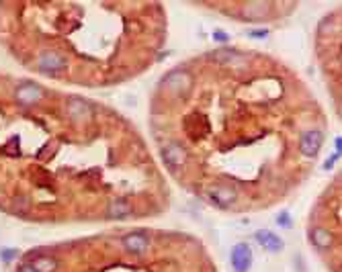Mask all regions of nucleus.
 <instances>
[{"mask_svg":"<svg viewBox=\"0 0 342 272\" xmlns=\"http://www.w3.org/2000/svg\"><path fill=\"white\" fill-rule=\"evenodd\" d=\"M205 197L211 205L219 207V209H230L236 201H238V192L232 186L225 184H211L205 188Z\"/></svg>","mask_w":342,"mask_h":272,"instance_id":"1","label":"nucleus"},{"mask_svg":"<svg viewBox=\"0 0 342 272\" xmlns=\"http://www.w3.org/2000/svg\"><path fill=\"white\" fill-rule=\"evenodd\" d=\"M66 66H68V60H66L62 53L53 51V49L41 51V53L37 55V68H39V72H43V74H49V76L60 74L62 70H66Z\"/></svg>","mask_w":342,"mask_h":272,"instance_id":"2","label":"nucleus"},{"mask_svg":"<svg viewBox=\"0 0 342 272\" xmlns=\"http://www.w3.org/2000/svg\"><path fill=\"white\" fill-rule=\"evenodd\" d=\"M41 99H43V90L33 82H23L14 90V101L21 107H35L37 103H41Z\"/></svg>","mask_w":342,"mask_h":272,"instance_id":"3","label":"nucleus"},{"mask_svg":"<svg viewBox=\"0 0 342 272\" xmlns=\"http://www.w3.org/2000/svg\"><path fill=\"white\" fill-rule=\"evenodd\" d=\"M320 147H322V131L310 129V131H303V133H301V139H299V149H301V153H306L308 158H314V156H318Z\"/></svg>","mask_w":342,"mask_h":272,"instance_id":"4","label":"nucleus"},{"mask_svg":"<svg viewBox=\"0 0 342 272\" xmlns=\"http://www.w3.org/2000/svg\"><path fill=\"white\" fill-rule=\"evenodd\" d=\"M232 266L236 272H248L252 266V250L246 244H238L232 250Z\"/></svg>","mask_w":342,"mask_h":272,"instance_id":"5","label":"nucleus"},{"mask_svg":"<svg viewBox=\"0 0 342 272\" xmlns=\"http://www.w3.org/2000/svg\"><path fill=\"white\" fill-rule=\"evenodd\" d=\"M160 153H162V160L168 164V168H172V170H180L184 166L186 156H184V149L178 143H166V145H162Z\"/></svg>","mask_w":342,"mask_h":272,"instance_id":"6","label":"nucleus"},{"mask_svg":"<svg viewBox=\"0 0 342 272\" xmlns=\"http://www.w3.org/2000/svg\"><path fill=\"white\" fill-rule=\"evenodd\" d=\"M66 113L74 121H86L92 115V107L86 101H82V99H70L66 103Z\"/></svg>","mask_w":342,"mask_h":272,"instance_id":"7","label":"nucleus"},{"mask_svg":"<svg viewBox=\"0 0 342 272\" xmlns=\"http://www.w3.org/2000/svg\"><path fill=\"white\" fill-rule=\"evenodd\" d=\"M123 248H125V252L134 254V256L146 254V250H148V238H146L142 231L127 234V236L123 238Z\"/></svg>","mask_w":342,"mask_h":272,"instance_id":"8","label":"nucleus"},{"mask_svg":"<svg viewBox=\"0 0 342 272\" xmlns=\"http://www.w3.org/2000/svg\"><path fill=\"white\" fill-rule=\"evenodd\" d=\"M166 86L170 88L174 94H180V92H186L191 88V76L184 72V70H174L170 72L166 78H164Z\"/></svg>","mask_w":342,"mask_h":272,"instance_id":"9","label":"nucleus"},{"mask_svg":"<svg viewBox=\"0 0 342 272\" xmlns=\"http://www.w3.org/2000/svg\"><path fill=\"white\" fill-rule=\"evenodd\" d=\"M256 242L267 250V252H281L283 250V240L277 236V234H273V231H269V229H260V231H256Z\"/></svg>","mask_w":342,"mask_h":272,"instance_id":"10","label":"nucleus"},{"mask_svg":"<svg viewBox=\"0 0 342 272\" xmlns=\"http://www.w3.org/2000/svg\"><path fill=\"white\" fill-rule=\"evenodd\" d=\"M310 240H312L314 246H318V248H330L332 242H334L332 234H330L328 229H324V227H314V229L310 231Z\"/></svg>","mask_w":342,"mask_h":272,"instance_id":"11","label":"nucleus"},{"mask_svg":"<svg viewBox=\"0 0 342 272\" xmlns=\"http://www.w3.org/2000/svg\"><path fill=\"white\" fill-rule=\"evenodd\" d=\"M31 266L35 268V272H53L58 268V260L51 258V256H39V258L33 260Z\"/></svg>","mask_w":342,"mask_h":272,"instance_id":"12","label":"nucleus"},{"mask_svg":"<svg viewBox=\"0 0 342 272\" xmlns=\"http://www.w3.org/2000/svg\"><path fill=\"white\" fill-rule=\"evenodd\" d=\"M129 211H131V207L125 201H113L109 205V217L111 219H123L125 215H129Z\"/></svg>","mask_w":342,"mask_h":272,"instance_id":"13","label":"nucleus"},{"mask_svg":"<svg viewBox=\"0 0 342 272\" xmlns=\"http://www.w3.org/2000/svg\"><path fill=\"white\" fill-rule=\"evenodd\" d=\"M215 57L219 62H223L225 66H232V62H244V55L238 53V51H234V49H219L215 53Z\"/></svg>","mask_w":342,"mask_h":272,"instance_id":"14","label":"nucleus"},{"mask_svg":"<svg viewBox=\"0 0 342 272\" xmlns=\"http://www.w3.org/2000/svg\"><path fill=\"white\" fill-rule=\"evenodd\" d=\"M271 8V4H248L246 6V10L250 12V16L248 18H264V12Z\"/></svg>","mask_w":342,"mask_h":272,"instance_id":"15","label":"nucleus"},{"mask_svg":"<svg viewBox=\"0 0 342 272\" xmlns=\"http://www.w3.org/2000/svg\"><path fill=\"white\" fill-rule=\"evenodd\" d=\"M269 35V31L267 29H254V31H250V37H258V39H264Z\"/></svg>","mask_w":342,"mask_h":272,"instance_id":"16","label":"nucleus"},{"mask_svg":"<svg viewBox=\"0 0 342 272\" xmlns=\"http://www.w3.org/2000/svg\"><path fill=\"white\" fill-rule=\"evenodd\" d=\"M213 37H215V41H227V35H225L223 31H215Z\"/></svg>","mask_w":342,"mask_h":272,"instance_id":"17","label":"nucleus"},{"mask_svg":"<svg viewBox=\"0 0 342 272\" xmlns=\"http://www.w3.org/2000/svg\"><path fill=\"white\" fill-rule=\"evenodd\" d=\"M2 256H4V260L14 258V256H16V250H4V252H2Z\"/></svg>","mask_w":342,"mask_h":272,"instance_id":"18","label":"nucleus"},{"mask_svg":"<svg viewBox=\"0 0 342 272\" xmlns=\"http://www.w3.org/2000/svg\"><path fill=\"white\" fill-rule=\"evenodd\" d=\"M279 223H283V225H291V219H289L287 215H281V217H279Z\"/></svg>","mask_w":342,"mask_h":272,"instance_id":"19","label":"nucleus"},{"mask_svg":"<svg viewBox=\"0 0 342 272\" xmlns=\"http://www.w3.org/2000/svg\"><path fill=\"white\" fill-rule=\"evenodd\" d=\"M18 272H35V268H33L31 264H23V266L18 268Z\"/></svg>","mask_w":342,"mask_h":272,"instance_id":"20","label":"nucleus"}]
</instances>
